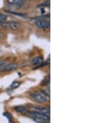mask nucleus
Segmentation results:
<instances>
[{"label":"nucleus","instance_id":"obj_1","mask_svg":"<svg viewBox=\"0 0 112 123\" xmlns=\"http://www.w3.org/2000/svg\"><path fill=\"white\" fill-rule=\"evenodd\" d=\"M31 96L34 100L40 103H44L47 101L48 99L47 96L43 93L42 92L35 91L31 93Z\"/></svg>","mask_w":112,"mask_h":123},{"label":"nucleus","instance_id":"obj_2","mask_svg":"<svg viewBox=\"0 0 112 123\" xmlns=\"http://www.w3.org/2000/svg\"><path fill=\"white\" fill-rule=\"evenodd\" d=\"M3 26L5 27L9 28L10 29L14 30V31H17L21 27V24L19 22L17 21H9L6 22V23L3 24Z\"/></svg>","mask_w":112,"mask_h":123},{"label":"nucleus","instance_id":"obj_3","mask_svg":"<svg viewBox=\"0 0 112 123\" xmlns=\"http://www.w3.org/2000/svg\"><path fill=\"white\" fill-rule=\"evenodd\" d=\"M36 25L39 29H47L50 27V23L46 20H38L36 23Z\"/></svg>","mask_w":112,"mask_h":123},{"label":"nucleus","instance_id":"obj_4","mask_svg":"<svg viewBox=\"0 0 112 123\" xmlns=\"http://www.w3.org/2000/svg\"><path fill=\"white\" fill-rule=\"evenodd\" d=\"M32 115H33V116H34L35 118H36L40 119H42L43 121H49V116H48L47 115L44 114H42L41 113H39V112H31V113Z\"/></svg>","mask_w":112,"mask_h":123},{"label":"nucleus","instance_id":"obj_5","mask_svg":"<svg viewBox=\"0 0 112 123\" xmlns=\"http://www.w3.org/2000/svg\"><path fill=\"white\" fill-rule=\"evenodd\" d=\"M18 67V65L17 64H10L8 65H6L3 68L1 69V72H10V71L14 70Z\"/></svg>","mask_w":112,"mask_h":123},{"label":"nucleus","instance_id":"obj_6","mask_svg":"<svg viewBox=\"0 0 112 123\" xmlns=\"http://www.w3.org/2000/svg\"><path fill=\"white\" fill-rule=\"evenodd\" d=\"M8 3L9 5H14V6L18 7H21L24 5V0H8Z\"/></svg>","mask_w":112,"mask_h":123},{"label":"nucleus","instance_id":"obj_7","mask_svg":"<svg viewBox=\"0 0 112 123\" xmlns=\"http://www.w3.org/2000/svg\"><path fill=\"white\" fill-rule=\"evenodd\" d=\"M36 109L39 110V111H41V113L42 114H44L47 115L48 116H50V109L49 108H44V107L39 106L36 108Z\"/></svg>","mask_w":112,"mask_h":123},{"label":"nucleus","instance_id":"obj_8","mask_svg":"<svg viewBox=\"0 0 112 123\" xmlns=\"http://www.w3.org/2000/svg\"><path fill=\"white\" fill-rule=\"evenodd\" d=\"M43 63V59L41 57H37L34 58L32 61L33 65L35 66H39L41 65Z\"/></svg>","mask_w":112,"mask_h":123},{"label":"nucleus","instance_id":"obj_9","mask_svg":"<svg viewBox=\"0 0 112 123\" xmlns=\"http://www.w3.org/2000/svg\"><path fill=\"white\" fill-rule=\"evenodd\" d=\"M15 111L18 113H24L27 111L26 108H25L23 106H16L14 108Z\"/></svg>","mask_w":112,"mask_h":123},{"label":"nucleus","instance_id":"obj_10","mask_svg":"<svg viewBox=\"0 0 112 123\" xmlns=\"http://www.w3.org/2000/svg\"><path fill=\"white\" fill-rule=\"evenodd\" d=\"M7 22V17L3 14H0V24H3Z\"/></svg>","mask_w":112,"mask_h":123},{"label":"nucleus","instance_id":"obj_11","mask_svg":"<svg viewBox=\"0 0 112 123\" xmlns=\"http://www.w3.org/2000/svg\"><path fill=\"white\" fill-rule=\"evenodd\" d=\"M20 85V83L19 82H14L11 85V89H16L18 88Z\"/></svg>","mask_w":112,"mask_h":123},{"label":"nucleus","instance_id":"obj_12","mask_svg":"<svg viewBox=\"0 0 112 123\" xmlns=\"http://www.w3.org/2000/svg\"><path fill=\"white\" fill-rule=\"evenodd\" d=\"M50 83V77L49 76H48L47 77H46L45 78V80L43 81V84H44V85H48V84Z\"/></svg>","mask_w":112,"mask_h":123},{"label":"nucleus","instance_id":"obj_13","mask_svg":"<svg viewBox=\"0 0 112 123\" xmlns=\"http://www.w3.org/2000/svg\"><path fill=\"white\" fill-rule=\"evenodd\" d=\"M4 115H5V116L8 119V120L9 121V122H11V121L12 120V116L11 114H10L9 113H5V114H4Z\"/></svg>","mask_w":112,"mask_h":123},{"label":"nucleus","instance_id":"obj_14","mask_svg":"<svg viewBox=\"0 0 112 123\" xmlns=\"http://www.w3.org/2000/svg\"></svg>","mask_w":112,"mask_h":123}]
</instances>
